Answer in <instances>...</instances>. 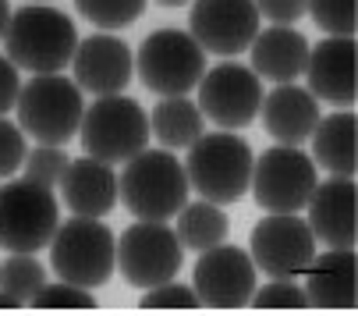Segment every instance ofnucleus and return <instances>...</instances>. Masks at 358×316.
Masks as SVG:
<instances>
[{"label":"nucleus","instance_id":"f257e3e1","mask_svg":"<svg viewBox=\"0 0 358 316\" xmlns=\"http://www.w3.org/2000/svg\"><path fill=\"white\" fill-rule=\"evenodd\" d=\"M188 174L174 149H142L117 174V202L135 221H171L188 202Z\"/></svg>","mask_w":358,"mask_h":316},{"label":"nucleus","instance_id":"f03ea898","mask_svg":"<svg viewBox=\"0 0 358 316\" xmlns=\"http://www.w3.org/2000/svg\"><path fill=\"white\" fill-rule=\"evenodd\" d=\"M4 46L15 68H25L32 75H57L75 57L78 32L64 11L46 4H29L22 11H11Z\"/></svg>","mask_w":358,"mask_h":316},{"label":"nucleus","instance_id":"7ed1b4c3","mask_svg":"<svg viewBox=\"0 0 358 316\" xmlns=\"http://www.w3.org/2000/svg\"><path fill=\"white\" fill-rule=\"evenodd\" d=\"M252 149L245 139L224 132H202L192 146H188V160H185V174L188 185L199 192V199H210L217 206H231L238 199H245L248 181H252Z\"/></svg>","mask_w":358,"mask_h":316},{"label":"nucleus","instance_id":"20e7f679","mask_svg":"<svg viewBox=\"0 0 358 316\" xmlns=\"http://www.w3.org/2000/svg\"><path fill=\"white\" fill-rule=\"evenodd\" d=\"M15 111L29 139L43 146H64L82 128L85 103H82V89L57 71V75H32L29 85H22L18 92Z\"/></svg>","mask_w":358,"mask_h":316},{"label":"nucleus","instance_id":"39448f33","mask_svg":"<svg viewBox=\"0 0 358 316\" xmlns=\"http://www.w3.org/2000/svg\"><path fill=\"white\" fill-rule=\"evenodd\" d=\"M50 263L61 281L78 288H99L107 284L117 267V242L99 217H71L57 228L50 242Z\"/></svg>","mask_w":358,"mask_h":316},{"label":"nucleus","instance_id":"423d86ee","mask_svg":"<svg viewBox=\"0 0 358 316\" xmlns=\"http://www.w3.org/2000/svg\"><path fill=\"white\" fill-rule=\"evenodd\" d=\"M61 228V209L54 188L29 178L8 181L0 188V249L8 252H39L54 242Z\"/></svg>","mask_w":358,"mask_h":316},{"label":"nucleus","instance_id":"0eeeda50","mask_svg":"<svg viewBox=\"0 0 358 316\" xmlns=\"http://www.w3.org/2000/svg\"><path fill=\"white\" fill-rule=\"evenodd\" d=\"M82 146L103 164H124L149 142V114L135 99L114 92L99 96L82 118Z\"/></svg>","mask_w":358,"mask_h":316},{"label":"nucleus","instance_id":"6e6552de","mask_svg":"<svg viewBox=\"0 0 358 316\" xmlns=\"http://www.w3.org/2000/svg\"><path fill=\"white\" fill-rule=\"evenodd\" d=\"M316 185V160L298 146H273L259 160H252L248 188L266 214H298L313 199Z\"/></svg>","mask_w":358,"mask_h":316},{"label":"nucleus","instance_id":"1a4fd4ad","mask_svg":"<svg viewBox=\"0 0 358 316\" xmlns=\"http://www.w3.org/2000/svg\"><path fill=\"white\" fill-rule=\"evenodd\" d=\"M138 75L145 89L160 96H188L206 75V50L192 39V32L160 29L145 36L138 50Z\"/></svg>","mask_w":358,"mask_h":316},{"label":"nucleus","instance_id":"9d476101","mask_svg":"<svg viewBox=\"0 0 358 316\" xmlns=\"http://www.w3.org/2000/svg\"><path fill=\"white\" fill-rule=\"evenodd\" d=\"M185 263V245L167 221H135L117 238V270L128 284L149 291L178 277Z\"/></svg>","mask_w":358,"mask_h":316},{"label":"nucleus","instance_id":"9b49d317","mask_svg":"<svg viewBox=\"0 0 358 316\" xmlns=\"http://www.w3.org/2000/svg\"><path fill=\"white\" fill-rule=\"evenodd\" d=\"M252 263L270 277L294 281L316 256V238L309 221L298 214H270L252 228Z\"/></svg>","mask_w":358,"mask_h":316},{"label":"nucleus","instance_id":"f8f14e48","mask_svg":"<svg viewBox=\"0 0 358 316\" xmlns=\"http://www.w3.org/2000/svg\"><path fill=\"white\" fill-rule=\"evenodd\" d=\"M192 291L199 295V305L206 309H241L252 302L255 291V263L238 245H213L199 252V263L192 270Z\"/></svg>","mask_w":358,"mask_h":316},{"label":"nucleus","instance_id":"ddd939ff","mask_svg":"<svg viewBox=\"0 0 358 316\" xmlns=\"http://www.w3.org/2000/svg\"><path fill=\"white\" fill-rule=\"evenodd\" d=\"M199 89V111L202 118H210L220 128H245L255 121L259 114V103H263V85L259 75L245 64H220L213 71L202 75Z\"/></svg>","mask_w":358,"mask_h":316},{"label":"nucleus","instance_id":"4468645a","mask_svg":"<svg viewBox=\"0 0 358 316\" xmlns=\"http://www.w3.org/2000/svg\"><path fill=\"white\" fill-rule=\"evenodd\" d=\"M188 29L202 50L217 57H238L259 36V11L252 0H195Z\"/></svg>","mask_w":358,"mask_h":316},{"label":"nucleus","instance_id":"2eb2a0df","mask_svg":"<svg viewBox=\"0 0 358 316\" xmlns=\"http://www.w3.org/2000/svg\"><path fill=\"white\" fill-rule=\"evenodd\" d=\"M71 68H75V85L78 89L96 92V96H114L131 82L135 61H131V50H128L124 39L99 32V36L78 39Z\"/></svg>","mask_w":358,"mask_h":316},{"label":"nucleus","instance_id":"dca6fc26","mask_svg":"<svg viewBox=\"0 0 358 316\" xmlns=\"http://www.w3.org/2000/svg\"><path fill=\"white\" fill-rule=\"evenodd\" d=\"M355 57H358L355 36H327L323 43H316L309 50V64H305V75L313 85L309 92L316 99L334 103V107H351L358 96Z\"/></svg>","mask_w":358,"mask_h":316},{"label":"nucleus","instance_id":"f3484780","mask_svg":"<svg viewBox=\"0 0 358 316\" xmlns=\"http://www.w3.org/2000/svg\"><path fill=\"white\" fill-rule=\"evenodd\" d=\"M355 199H358L355 178H330L313 188V199L305 206H309V228L316 242L330 249H355V238H358Z\"/></svg>","mask_w":358,"mask_h":316},{"label":"nucleus","instance_id":"a211bd4d","mask_svg":"<svg viewBox=\"0 0 358 316\" xmlns=\"http://www.w3.org/2000/svg\"><path fill=\"white\" fill-rule=\"evenodd\" d=\"M305 274V298L316 309H355L358 305V259L355 249H327L313 256Z\"/></svg>","mask_w":358,"mask_h":316},{"label":"nucleus","instance_id":"6ab92c4d","mask_svg":"<svg viewBox=\"0 0 358 316\" xmlns=\"http://www.w3.org/2000/svg\"><path fill=\"white\" fill-rule=\"evenodd\" d=\"M61 199L78 217H103L117 206V174L114 164H103L96 156H78L68 164L61 178Z\"/></svg>","mask_w":358,"mask_h":316},{"label":"nucleus","instance_id":"aec40b11","mask_svg":"<svg viewBox=\"0 0 358 316\" xmlns=\"http://www.w3.org/2000/svg\"><path fill=\"white\" fill-rule=\"evenodd\" d=\"M259 114H263L266 132L280 146H298V142H309V135L320 121V99L309 89L284 82L270 96H263Z\"/></svg>","mask_w":358,"mask_h":316},{"label":"nucleus","instance_id":"412c9836","mask_svg":"<svg viewBox=\"0 0 358 316\" xmlns=\"http://www.w3.org/2000/svg\"><path fill=\"white\" fill-rule=\"evenodd\" d=\"M305 64H309V39L298 29L273 25L252 39V71L259 78L284 85L305 75Z\"/></svg>","mask_w":358,"mask_h":316},{"label":"nucleus","instance_id":"4be33fe9","mask_svg":"<svg viewBox=\"0 0 358 316\" xmlns=\"http://www.w3.org/2000/svg\"><path fill=\"white\" fill-rule=\"evenodd\" d=\"M313 156L330 178H355L358 171V118L344 107V114H327L313 128Z\"/></svg>","mask_w":358,"mask_h":316},{"label":"nucleus","instance_id":"5701e85b","mask_svg":"<svg viewBox=\"0 0 358 316\" xmlns=\"http://www.w3.org/2000/svg\"><path fill=\"white\" fill-rule=\"evenodd\" d=\"M149 132L164 142V149H188L202 135V111L188 96H164L149 111Z\"/></svg>","mask_w":358,"mask_h":316},{"label":"nucleus","instance_id":"b1692460","mask_svg":"<svg viewBox=\"0 0 358 316\" xmlns=\"http://www.w3.org/2000/svg\"><path fill=\"white\" fill-rule=\"evenodd\" d=\"M174 217H178L174 235H178V242H181L185 249H192V252H206V249L227 242V235H231V221H227V214H224V206H217V202H210V199L185 202Z\"/></svg>","mask_w":358,"mask_h":316},{"label":"nucleus","instance_id":"393cba45","mask_svg":"<svg viewBox=\"0 0 358 316\" xmlns=\"http://www.w3.org/2000/svg\"><path fill=\"white\" fill-rule=\"evenodd\" d=\"M43 284H46V270L32 252H15L11 259H4V267H0V291L15 295L22 305H29L32 295Z\"/></svg>","mask_w":358,"mask_h":316},{"label":"nucleus","instance_id":"a878e982","mask_svg":"<svg viewBox=\"0 0 358 316\" xmlns=\"http://www.w3.org/2000/svg\"><path fill=\"white\" fill-rule=\"evenodd\" d=\"M75 8L96 29H124L142 18L145 0H75Z\"/></svg>","mask_w":358,"mask_h":316},{"label":"nucleus","instance_id":"bb28decb","mask_svg":"<svg viewBox=\"0 0 358 316\" xmlns=\"http://www.w3.org/2000/svg\"><path fill=\"white\" fill-rule=\"evenodd\" d=\"M305 11L327 36H355L358 25V0H305Z\"/></svg>","mask_w":358,"mask_h":316},{"label":"nucleus","instance_id":"cd10ccee","mask_svg":"<svg viewBox=\"0 0 358 316\" xmlns=\"http://www.w3.org/2000/svg\"><path fill=\"white\" fill-rule=\"evenodd\" d=\"M68 164H71V160H68V153H64L61 146H43V142H39L36 149H29V153H25V160H22L25 178L36 181V185H46V188L61 185Z\"/></svg>","mask_w":358,"mask_h":316},{"label":"nucleus","instance_id":"c85d7f7f","mask_svg":"<svg viewBox=\"0 0 358 316\" xmlns=\"http://www.w3.org/2000/svg\"><path fill=\"white\" fill-rule=\"evenodd\" d=\"M29 305H36V309H96V298L89 288L61 281V284H43Z\"/></svg>","mask_w":358,"mask_h":316},{"label":"nucleus","instance_id":"c756f323","mask_svg":"<svg viewBox=\"0 0 358 316\" xmlns=\"http://www.w3.org/2000/svg\"><path fill=\"white\" fill-rule=\"evenodd\" d=\"M252 302L259 309H309L305 288H298L287 277H273L270 284H263L259 291H252Z\"/></svg>","mask_w":358,"mask_h":316},{"label":"nucleus","instance_id":"7c9ffc66","mask_svg":"<svg viewBox=\"0 0 358 316\" xmlns=\"http://www.w3.org/2000/svg\"><path fill=\"white\" fill-rule=\"evenodd\" d=\"M25 160V132L22 125H11L8 118H0V178H8L22 167Z\"/></svg>","mask_w":358,"mask_h":316},{"label":"nucleus","instance_id":"2f4dec72","mask_svg":"<svg viewBox=\"0 0 358 316\" xmlns=\"http://www.w3.org/2000/svg\"><path fill=\"white\" fill-rule=\"evenodd\" d=\"M142 305L145 309H195L199 295L192 288H185V284L167 281V284H157V288L142 291Z\"/></svg>","mask_w":358,"mask_h":316},{"label":"nucleus","instance_id":"473e14b6","mask_svg":"<svg viewBox=\"0 0 358 316\" xmlns=\"http://www.w3.org/2000/svg\"><path fill=\"white\" fill-rule=\"evenodd\" d=\"M259 18H270L273 25H291L305 15V0H252Z\"/></svg>","mask_w":358,"mask_h":316},{"label":"nucleus","instance_id":"72a5a7b5","mask_svg":"<svg viewBox=\"0 0 358 316\" xmlns=\"http://www.w3.org/2000/svg\"><path fill=\"white\" fill-rule=\"evenodd\" d=\"M18 92H22V78H18L15 61L11 57H0V118H4L18 103Z\"/></svg>","mask_w":358,"mask_h":316},{"label":"nucleus","instance_id":"f704fd0d","mask_svg":"<svg viewBox=\"0 0 358 316\" xmlns=\"http://www.w3.org/2000/svg\"><path fill=\"white\" fill-rule=\"evenodd\" d=\"M8 22H11V4L0 0V39H4V32H8Z\"/></svg>","mask_w":358,"mask_h":316},{"label":"nucleus","instance_id":"c9c22d12","mask_svg":"<svg viewBox=\"0 0 358 316\" xmlns=\"http://www.w3.org/2000/svg\"><path fill=\"white\" fill-rule=\"evenodd\" d=\"M0 309H22V302L15 295H8V291H0Z\"/></svg>","mask_w":358,"mask_h":316},{"label":"nucleus","instance_id":"e433bc0d","mask_svg":"<svg viewBox=\"0 0 358 316\" xmlns=\"http://www.w3.org/2000/svg\"><path fill=\"white\" fill-rule=\"evenodd\" d=\"M157 4H164V8H185L188 0H157Z\"/></svg>","mask_w":358,"mask_h":316}]
</instances>
